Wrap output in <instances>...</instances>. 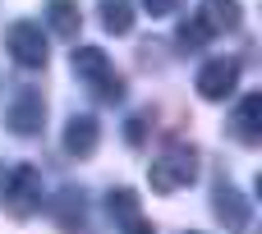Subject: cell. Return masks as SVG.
<instances>
[{
	"label": "cell",
	"instance_id": "cell-1",
	"mask_svg": "<svg viewBox=\"0 0 262 234\" xmlns=\"http://www.w3.org/2000/svg\"><path fill=\"white\" fill-rule=\"evenodd\" d=\"M147 179H152V193H180L198 179V152L184 147V143H170L152 166H147Z\"/></svg>",
	"mask_w": 262,
	"mask_h": 234
},
{
	"label": "cell",
	"instance_id": "cell-2",
	"mask_svg": "<svg viewBox=\"0 0 262 234\" xmlns=\"http://www.w3.org/2000/svg\"><path fill=\"white\" fill-rule=\"evenodd\" d=\"M74 74L92 87V97H101V101H124V78L115 74V64H111V55H106L101 46H78V51H74Z\"/></svg>",
	"mask_w": 262,
	"mask_h": 234
},
{
	"label": "cell",
	"instance_id": "cell-3",
	"mask_svg": "<svg viewBox=\"0 0 262 234\" xmlns=\"http://www.w3.org/2000/svg\"><path fill=\"white\" fill-rule=\"evenodd\" d=\"M0 202L14 212V216H32L41 212V170L37 166H14L5 179H0Z\"/></svg>",
	"mask_w": 262,
	"mask_h": 234
},
{
	"label": "cell",
	"instance_id": "cell-4",
	"mask_svg": "<svg viewBox=\"0 0 262 234\" xmlns=\"http://www.w3.org/2000/svg\"><path fill=\"white\" fill-rule=\"evenodd\" d=\"M5 51L14 55V64H23V69H46V32L32 23V18H18V23H9L5 28Z\"/></svg>",
	"mask_w": 262,
	"mask_h": 234
},
{
	"label": "cell",
	"instance_id": "cell-5",
	"mask_svg": "<svg viewBox=\"0 0 262 234\" xmlns=\"http://www.w3.org/2000/svg\"><path fill=\"white\" fill-rule=\"evenodd\" d=\"M41 124H46V97L37 87H18L14 101L5 106V129L14 138H32V133H41Z\"/></svg>",
	"mask_w": 262,
	"mask_h": 234
},
{
	"label": "cell",
	"instance_id": "cell-6",
	"mask_svg": "<svg viewBox=\"0 0 262 234\" xmlns=\"http://www.w3.org/2000/svg\"><path fill=\"white\" fill-rule=\"evenodd\" d=\"M235 83H239V60H207L203 69H198V97L203 101H226L230 92H235Z\"/></svg>",
	"mask_w": 262,
	"mask_h": 234
},
{
	"label": "cell",
	"instance_id": "cell-7",
	"mask_svg": "<svg viewBox=\"0 0 262 234\" xmlns=\"http://www.w3.org/2000/svg\"><path fill=\"white\" fill-rule=\"evenodd\" d=\"M212 212H216V221H221L226 230H244L249 216H253V207L244 202V193H239L235 184H216V193H212Z\"/></svg>",
	"mask_w": 262,
	"mask_h": 234
},
{
	"label": "cell",
	"instance_id": "cell-8",
	"mask_svg": "<svg viewBox=\"0 0 262 234\" xmlns=\"http://www.w3.org/2000/svg\"><path fill=\"white\" fill-rule=\"evenodd\" d=\"M230 129H235V138H239L244 147H258L262 143V92H249V97L235 106Z\"/></svg>",
	"mask_w": 262,
	"mask_h": 234
},
{
	"label": "cell",
	"instance_id": "cell-9",
	"mask_svg": "<svg viewBox=\"0 0 262 234\" xmlns=\"http://www.w3.org/2000/svg\"><path fill=\"white\" fill-rule=\"evenodd\" d=\"M97 143H101V124L92 115H69V124H64V152L69 156H92Z\"/></svg>",
	"mask_w": 262,
	"mask_h": 234
},
{
	"label": "cell",
	"instance_id": "cell-10",
	"mask_svg": "<svg viewBox=\"0 0 262 234\" xmlns=\"http://www.w3.org/2000/svg\"><path fill=\"white\" fill-rule=\"evenodd\" d=\"M239 18H244V5H239V0H203V9H198V23L207 28V37L235 32Z\"/></svg>",
	"mask_w": 262,
	"mask_h": 234
},
{
	"label": "cell",
	"instance_id": "cell-11",
	"mask_svg": "<svg viewBox=\"0 0 262 234\" xmlns=\"http://www.w3.org/2000/svg\"><path fill=\"white\" fill-rule=\"evenodd\" d=\"M46 18H51V32L64 37V41H74L78 28H83V14H78L74 0H46Z\"/></svg>",
	"mask_w": 262,
	"mask_h": 234
},
{
	"label": "cell",
	"instance_id": "cell-12",
	"mask_svg": "<svg viewBox=\"0 0 262 234\" xmlns=\"http://www.w3.org/2000/svg\"><path fill=\"white\" fill-rule=\"evenodd\" d=\"M97 14H101V28L111 37H129L134 32V0H97Z\"/></svg>",
	"mask_w": 262,
	"mask_h": 234
},
{
	"label": "cell",
	"instance_id": "cell-13",
	"mask_svg": "<svg viewBox=\"0 0 262 234\" xmlns=\"http://www.w3.org/2000/svg\"><path fill=\"white\" fill-rule=\"evenodd\" d=\"M51 212H55L60 230H78V225H83V189H64Z\"/></svg>",
	"mask_w": 262,
	"mask_h": 234
},
{
	"label": "cell",
	"instance_id": "cell-14",
	"mask_svg": "<svg viewBox=\"0 0 262 234\" xmlns=\"http://www.w3.org/2000/svg\"><path fill=\"white\" fill-rule=\"evenodd\" d=\"M106 207H111V216L129 221V216H138V193H134V189H115V193L106 198Z\"/></svg>",
	"mask_w": 262,
	"mask_h": 234
},
{
	"label": "cell",
	"instance_id": "cell-15",
	"mask_svg": "<svg viewBox=\"0 0 262 234\" xmlns=\"http://www.w3.org/2000/svg\"><path fill=\"white\" fill-rule=\"evenodd\" d=\"M203 41H207V28H203V23H198V18H193V23H184V28H180V46H184V51H198V46H203Z\"/></svg>",
	"mask_w": 262,
	"mask_h": 234
},
{
	"label": "cell",
	"instance_id": "cell-16",
	"mask_svg": "<svg viewBox=\"0 0 262 234\" xmlns=\"http://www.w3.org/2000/svg\"><path fill=\"white\" fill-rule=\"evenodd\" d=\"M184 0H143V9L152 14V18H166V14H175Z\"/></svg>",
	"mask_w": 262,
	"mask_h": 234
},
{
	"label": "cell",
	"instance_id": "cell-17",
	"mask_svg": "<svg viewBox=\"0 0 262 234\" xmlns=\"http://www.w3.org/2000/svg\"><path fill=\"white\" fill-rule=\"evenodd\" d=\"M120 234H157V230H152V221H143V216H129Z\"/></svg>",
	"mask_w": 262,
	"mask_h": 234
},
{
	"label": "cell",
	"instance_id": "cell-18",
	"mask_svg": "<svg viewBox=\"0 0 262 234\" xmlns=\"http://www.w3.org/2000/svg\"><path fill=\"white\" fill-rule=\"evenodd\" d=\"M124 129H129V133H124V138H129V143H134V147H138V143H143V129H147V120H129V124H124Z\"/></svg>",
	"mask_w": 262,
	"mask_h": 234
},
{
	"label": "cell",
	"instance_id": "cell-19",
	"mask_svg": "<svg viewBox=\"0 0 262 234\" xmlns=\"http://www.w3.org/2000/svg\"><path fill=\"white\" fill-rule=\"evenodd\" d=\"M193 234H198V230H193Z\"/></svg>",
	"mask_w": 262,
	"mask_h": 234
}]
</instances>
